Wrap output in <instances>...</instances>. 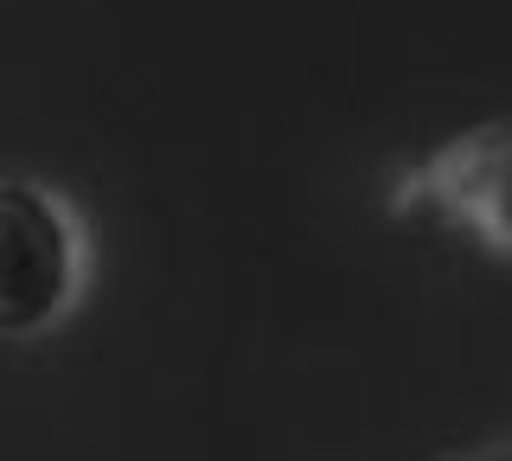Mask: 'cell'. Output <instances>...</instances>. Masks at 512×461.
I'll return each instance as SVG.
<instances>
[{
	"instance_id": "6da1fadb",
	"label": "cell",
	"mask_w": 512,
	"mask_h": 461,
	"mask_svg": "<svg viewBox=\"0 0 512 461\" xmlns=\"http://www.w3.org/2000/svg\"><path fill=\"white\" fill-rule=\"evenodd\" d=\"M90 237L71 199L0 173V340H39L84 301Z\"/></svg>"
},
{
	"instance_id": "7a4b0ae2",
	"label": "cell",
	"mask_w": 512,
	"mask_h": 461,
	"mask_svg": "<svg viewBox=\"0 0 512 461\" xmlns=\"http://www.w3.org/2000/svg\"><path fill=\"white\" fill-rule=\"evenodd\" d=\"M384 212L404 225L455 231L500 269H512V116H493L429 148L391 180Z\"/></svg>"
},
{
	"instance_id": "3957f363",
	"label": "cell",
	"mask_w": 512,
	"mask_h": 461,
	"mask_svg": "<svg viewBox=\"0 0 512 461\" xmlns=\"http://www.w3.org/2000/svg\"><path fill=\"white\" fill-rule=\"evenodd\" d=\"M455 461H512V442H493V449H474V455H455Z\"/></svg>"
}]
</instances>
